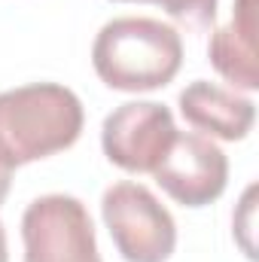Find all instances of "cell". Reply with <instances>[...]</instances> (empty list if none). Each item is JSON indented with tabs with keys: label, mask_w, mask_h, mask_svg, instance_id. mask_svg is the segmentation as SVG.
Masks as SVG:
<instances>
[{
	"label": "cell",
	"mask_w": 259,
	"mask_h": 262,
	"mask_svg": "<svg viewBox=\"0 0 259 262\" xmlns=\"http://www.w3.org/2000/svg\"><path fill=\"white\" fill-rule=\"evenodd\" d=\"M82 104L58 82H34L0 95V204L9 195L15 168L49 159L76 143Z\"/></svg>",
	"instance_id": "6da1fadb"
},
{
	"label": "cell",
	"mask_w": 259,
	"mask_h": 262,
	"mask_svg": "<svg viewBox=\"0 0 259 262\" xmlns=\"http://www.w3.org/2000/svg\"><path fill=\"white\" fill-rule=\"evenodd\" d=\"M92 64L101 82L116 92H153L177 76L183 64V40L159 18H113L95 37Z\"/></svg>",
	"instance_id": "7a4b0ae2"
},
{
	"label": "cell",
	"mask_w": 259,
	"mask_h": 262,
	"mask_svg": "<svg viewBox=\"0 0 259 262\" xmlns=\"http://www.w3.org/2000/svg\"><path fill=\"white\" fill-rule=\"evenodd\" d=\"M116 250L128 262H165L177 247L174 216L140 183H116L101 198Z\"/></svg>",
	"instance_id": "3957f363"
},
{
	"label": "cell",
	"mask_w": 259,
	"mask_h": 262,
	"mask_svg": "<svg viewBox=\"0 0 259 262\" xmlns=\"http://www.w3.org/2000/svg\"><path fill=\"white\" fill-rule=\"evenodd\" d=\"M25 262H101L95 226L73 195H43L21 216Z\"/></svg>",
	"instance_id": "277c9868"
},
{
	"label": "cell",
	"mask_w": 259,
	"mask_h": 262,
	"mask_svg": "<svg viewBox=\"0 0 259 262\" xmlns=\"http://www.w3.org/2000/svg\"><path fill=\"white\" fill-rule=\"evenodd\" d=\"M177 125L165 104L128 101L104 119L101 146L116 168L131 174H153V168L168 152Z\"/></svg>",
	"instance_id": "5b68a950"
},
{
	"label": "cell",
	"mask_w": 259,
	"mask_h": 262,
	"mask_svg": "<svg viewBox=\"0 0 259 262\" xmlns=\"http://www.w3.org/2000/svg\"><path fill=\"white\" fill-rule=\"evenodd\" d=\"M153 177L177 204L204 207L223 195L229 180V159L210 137L177 131L168 152L153 168Z\"/></svg>",
	"instance_id": "8992f818"
},
{
	"label": "cell",
	"mask_w": 259,
	"mask_h": 262,
	"mask_svg": "<svg viewBox=\"0 0 259 262\" xmlns=\"http://www.w3.org/2000/svg\"><path fill=\"white\" fill-rule=\"evenodd\" d=\"M180 113L195 131L220 140H241L256 122V104L250 98L207 79H195L180 92Z\"/></svg>",
	"instance_id": "52a82bcc"
},
{
	"label": "cell",
	"mask_w": 259,
	"mask_h": 262,
	"mask_svg": "<svg viewBox=\"0 0 259 262\" xmlns=\"http://www.w3.org/2000/svg\"><path fill=\"white\" fill-rule=\"evenodd\" d=\"M259 0H235L232 21L217 28L207 46L210 64L217 73L232 82L235 89L256 92L259 73H256V31H259Z\"/></svg>",
	"instance_id": "ba28073f"
},
{
	"label": "cell",
	"mask_w": 259,
	"mask_h": 262,
	"mask_svg": "<svg viewBox=\"0 0 259 262\" xmlns=\"http://www.w3.org/2000/svg\"><path fill=\"white\" fill-rule=\"evenodd\" d=\"M119 3H153L186 28H207L217 15V0H119Z\"/></svg>",
	"instance_id": "9c48e42d"
},
{
	"label": "cell",
	"mask_w": 259,
	"mask_h": 262,
	"mask_svg": "<svg viewBox=\"0 0 259 262\" xmlns=\"http://www.w3.org/2000/svg\"><path fill=\"white\" fill-rule=\"evenodd\" d=\"M0 262H9V250H6V229L0 223Z\"/></svg>",
	"instance_id": "30bf717a"
}]
</instances>
